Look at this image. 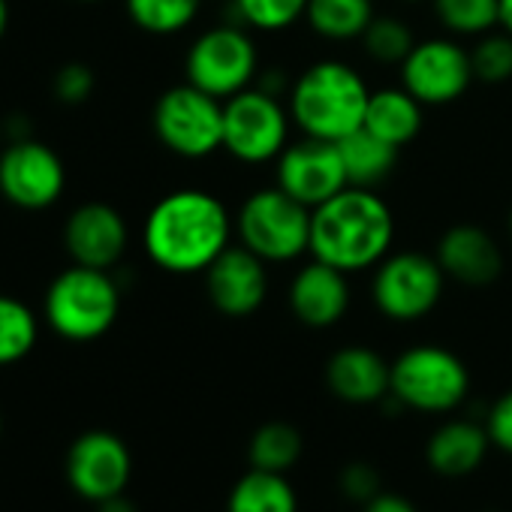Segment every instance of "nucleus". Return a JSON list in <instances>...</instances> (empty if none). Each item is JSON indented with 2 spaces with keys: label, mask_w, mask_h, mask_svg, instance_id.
<instances>
[{
  "label": "nucleus",
  "mask_w": 512,
  "mask_h": 512,
  "mask_svg": "<svg viewBox=\"0 0 512 512\" xmlns=\"http://www.w3.org/2000/svg\"><path fill=\"white\" fill-rule=\"evenodd\" d=\"M229 4H232V0H229Z\"/></svg>",
  "instance_id": "obj_45"
},
{
  "label": "nucleus",
  "mask_w": 512,
  "mask_h": 512,
  "mask_svg": "<svg viewBox=\"0 0 512 512\" xmlns=\"http://www.w3.org/2000/svg\"><path fill=\"white\" fill-rule=\"evenodd\" d=\"M395 214L374 187H344L314 208L311 256L320 263L359 275L377 269L392 253Z\"/></svg>",
  "instance_id": "obj_2"
},
{
  "label": "nucleus",
  "mask_w": 512,
  "mask_h": 512,
  "mask_svg": "<svg viewBox=\"0 0 512 512\" xmlns=\"http://www.w3.org/2000/svg\"><path fill=\"white\" fill-rule=\"evenodd\" d=\"M82 4H97V0H82Z\"/></svg>",
  "instance_id": "obj_42"
},
{
  "label": "nucleus",
  "mask_w": 512,
  "mask_h": 512,
  "mask_svg": "<svg viewBox=\"0 0 512 512\" xmlns=\"http://www.w3.org/2000/svg\"><path fill=\"white\" fill-rule=\"evenodd\" d=\"M293 115L284 97L250 85L223 100V151L247 166L275 163L290 145Z\"/></svg>",
  "instance_id": "obj_7"
},
{
  "label": "nucleus",
  "mask_w": 512,
  "mask_h": 512,
  "mask_svg": "<svg viewBox=\"0 0 512 512\" xmlns=\"http://www.w3.org/2000/svg\"><path fill=\"white\" fill-rule=\"evenodd\" d=\"M434 19L449 37L479 40L500 28V0H431Z\"/></svg>",
  "instance_id": "obj_25"
},
{
  "label": "nucleus",
  "mask_w": 512,
  "mask_h": 512,
  "mask_svg": "<svg viewBox=\"0 0 512 512\" xmlns=\"http://www.w3.org/2000/svg\"><path fill=\"white\" fill-rule=\"evenodd\" d=\"M359 43L365 46V55L374 64L401 67V61L416 46V34L401 16H374V22L368 25L365 37Z\"/></svg>",
  "instance_id": "obj_30"
},
{
  "label": "nucleus",
  "mask_w": 512,
  "mask_h": 512,
  "mask_svg": "<svg viewBox=\"0 0 512 512\" xmlns=\"http://www.w3.org/2000/svg\"><path fill=\"white\" fill-rule=\"evenodd\" d=\"M64 473L70 488L88 500L103 503L124 494L133 476V455L127 443L112 431H85L67 449Z\"/></svg>",
  "instance_id": "obj_13"
},
{
  "label": "nucleus",
  "mask_w": 512,
  "mask_h": 512,
  "mask_svg": "<svg viewBox=\"0 0 512 512\" xmlns=\"http://www.w3.org/2000/svg\"><path fill=\"white\" fill-rule=\"evenodd\" d=\"M491 449V437L485 431V422L473 419H449L443 422L425 443V461L428 467L443 479H461L479 470Z\"/></svg>",
  "instance_id": "obj_20"
},
{
  "label": "nucleus",
  "mask_w": 512,
  "mask_h": 512,
  "mask_svg": "<svg viewBox=\"0 0 512 512\" xmlns=\"http://www.w3.org/2000/svg\"><path fill=\"white\" fill-rule=\"evenodd\" d=\"M314 208L302 205L278 184L253 190L235 211V238L269 266L296 263L311 253Z\"/></svg>",
  "instance_id": "obj_4"
},
{
  "label": "nucleus",
  "mask_w": 512,
  "mask_h": 512,
  "mask_svg": "<svg viewBox=\"0 0 512 512\" xmlns=\"http://www.w3.org/2000/svg\"><path fill=\"white\" fill-rule=\"evenodd\" d=\"M362 512H419L404 494H395V491H380L374 500H368L362 506Z\"/></svg>",
  "instance_id": "obj_35"
},
{
  "label": "nucleus",
  "mask_w": 512,
  "mask_h": 512,
  "mask_svg": "<svg viewBox=\"0 0 512 512\" xmlns=\"http://www.w3.org/2000/svg\"><path fill=\"white\" fill-rule=\"evenodd\" d=\"M94 70L88 64H64L58 73H55V82H52V91L55 97L64 103V106H82L91 94H94Z\"/></svg>",
  "instance_id": "obj_32"
},
{
  "label": "nucleus",
  "mask_w": 512,
  "mask_h": 512,
  "mask_svg": "<svg viewBox=\"0 0 512 512\" xmlns=\"http://www.w3.org/2000/svg\"><path fill=\"white\" fill-rule=\"evenodd\" d=\"M40 338L37 314L16 296L0 293V368L22 362Z\"/></svg>",
  "instance_id": "obj_27"
},
{
  "label": "nucleus",
  "mask_w": 512,
  "mask_h": 512,
  "mask_svg": "<svg viewBox=\"0 0 512 512\" xmlns=\"http://www.w3.org/2000/svg\"><path fill=\"white\" fill-rule=\"evenodd\" d=\"M377 10L374 0H308L305 25L329 43L362 40Z\"/></svg>",
  "instance_id": "obj_24"
},
{
  "label": "nucleus",
  "mask_w": 512,
  "mask_h": 512,
  "mask_svg": "<svg viewBox=\"0 0 512 512\" xmlns=\"http://www.w3.org/2000/svg\"><path fill=\"white\" fill-rule=\"evenodd\" d=\"M485 512H500V509H485Z\"/></svg>",
  "instance_id": "obj_44"
},
{
  "label": "nucleus",
  "mask_w": 512,
  "mask_h": 512,
  "mask_svg": "<svg viewBox=\"0 0 512 512\" xmlns=\"http://www.w3.org/2000/svg\"><path fill=\"white\" fill-rule=\"evenodd\" d=\"M160 145L184 160H205L223 148V100L184 82L160 94L154 106Z\"/></svg>",
  "instance_id": "obj_10"
},
{
  "label": "nucleus",
  "mask_w": 512,
  "mask_h": 512,
  "mask_svg": "<svg viewBox=\"0 0 512 512\" xmlns=\"http://www.w3.org/2000/svg\"><path fill=\"white\" fill-rule=\"evenodd\" d=\"M485 431L491 437V446L512 455V389L503 392L485 416Z\"/></svg>",
  "instance_id": "obj_34"
},
{
  "label": "nucleus",
  "mask_w": 512,
  "mask_h": 512,
  "mask_svg": "<svg viewBox=\"0 0 512 512\" xmlns=\"http://www.w3.org/2000/svg\"><path fill=\"white\" fill-rule=\"evenodd\" d=\"M226 512H299V494L284 473L253 467L232 485Z\"/></svg>",
  "instance_id": "obj_23"
},
{
  "label": "nucleus",
  "mask_w": 512,
  "mask_h": 512,
  "mask_svg": "<svg viewBox=\"0 0 512 512\" xmlns=\"http://www.w3.org/2000/svg\"><path fill=\"white\" fill-rule=\"evenodd\" d=\"M235 22L247 31L281 34L296 22H305L308 0H232Z\"/></svg>",
  "instance_id": "obj_29"
},
{
  "label": "nucleus",
  "mask_w": 512,
  "mask_h": 512,
  "mask_svg": "<svg viewBox=\"0 0 512 512\" xmlns=\"http://www.w3.org/2000/svg\"><path fill=\"white\" fill-rule=\"evenodd\" d=\"M184 76L190 85L217 100H229L232 94L256 85L260 52H256L250 31L238 22L202 31L187 49Z\"/></svg>",
  "instance_id": "obj_9"
},
{
  "label": "nucleus",
  "mask_w": 512,
  "mask_h": 512,
  "mask_svg": "<svg viewBox=\"0 0 512 512\" xmlns=\"http://www.w3.org/2000/svg\"><path fill=\"white\" fill-rule=\"evenodd\" d=\"M247 455L253 467L287 473L302 458V434L290 422H266L250 437Z\"/></svg>",
  "instance_id": "obj_28"
},
{
  "label": "nucleus",
  "mask_w": 512,
  "mask_h": 512,
  "mask_svg": "<svg viewBox=\"0 0 512 512\" xmlns=\"http://www.w3.org/2000/svg\"><path fill=\"white\" fill-rule=\"evenodd\" d=\"M371 88L365 76L338 58H323L305 67L287 94L293 124L302 136L341 142L365 127Z\"/></svg>",
  "instance_id": "obj_3"
},
{
  "label": "nucleus",
  "mask_w": 512,
  "mask_h": 512,
  "mask_svg": "<svg viewBox=\"0 0 512 512\" xmlns=\"http://www.w3.org/2000/svg\"><path fill=\"white\" fill-rule=\"evenodd\" d=\"M0 139H4V127H0Z\"/></svg>",
  "instance_id": "obj_43"
},
{
  "label": "nucleus",
  "mask_w": 512,
  "mask_h": 512,
  "mask_svg": "<svg viewBox=\"0 0 512 512\" xmlns=\"http://www.w3.org/2000/svg\"><path fill=\"white\" fill-rule=\"evenodd\" d=\"M401 85L425 106H452L461 100L473 79L470 49L458 37H428L416 40L410 55L401 61Z\"/></svg>",
  "instance_id": "obj_11"
},
{
  "label": "nucleus",
  "mask_w": 512,
  "mask_h": 512,
  "mask_svg": "<svg viewBox=\"0 0 512 512\" xmlns=\"http://www.w3.org/2000/svg\"><path fill=\"white\" fill-rule=\"evenodd\" d=\"M97 512H139V509L133 506V500H130V497L115 494V497H109V500L97 503Z\"/></svg>",
  "instance_id": "obj_36"
},
{
  "label": "nucleus",
  "mask_w": 512,
  "mask_h": 512,
  "mask_svg": "<svg viewBox=\"0 0 512 512\" xmlns=\"http://www.w3.org/2000/svg\"><path fill=\"white\" fill-rule=\"evenodd\" d=\"M500 28L512 37V0H500Z\"/></svg>",
  "instance_id": "obj_37"
},
{
  "label": "nucleus",
  "mask_w": 512,
  "mask_h": 512,
  "mask_svg": "<svg viewBox=\"0 0 512 512\" xmlns=\"http://www.w3.org/2000/svg\"><path fill=\"white\" fill-rule=\"evenodd\" d=\"M232 238L235 217L220 196L199 187H181L160 196L142 223L148 260L169 275H205Z\"/></svg>",
  "instance_id": "obj_1"
},
{
  "label": "nucleus",
  "mask_w": 512,
  "mask_h": 512,
  "mask_svg": "<svg viewBox=\"0 0 512 512\" xmlns=\"http://www.w3.org/2000/svg\"><path fill=\"white\" fill-rule=\"evenodd\" d=\"M67 169L40 139H13L0 151V196L25 211H43L64 196Z\"/></svg>",
  "instance_id": "obj_12"
},
{
  "label": "nucleus",
  "mask_w": 512,
  "mask_h": 512,
  "mask_svg": "<svg viewBox=\"0 0 512 512\" xmlns=\"http://www.w3.org/2000/svg\"><path fill=\"white\" fill-rule=\"evenodd\" d=\"M43 314L58 338L88 344L115 326L121 314V290L106 269L73 263L49 284Z\"/></svg>",
  "instance_id": "obj_5"
},
{
  "label": "nucleus",
  "mask_w": 512,
  "mask_h": 512,
  "mask_svg": "<svg viewBox=\"0 0 512 512\" xmlns=\"http://www.w3.org/2000/svg\"><path fill=\"white\" fill-rule=\"evenodd\" d=\"M404 4H425V0H404ZM428 4H431V0H428Z\"/></svg>",
  "instance_id": "obj_39"
},
{
  "label": "nucleus",
  "mask_w": 512,
  "mask_h": 512,
  "mask_svg": "<svg viewBox=\"0 0 512 512\" xmlns=\"http://www.w3.org/2000/svg\"><path fill=\"white\" fill-rule=\"evenodd\" d=\"M205 293L223 317H250L269 296V263L244 244H229L205 269Z\"/></svg>",
  "instance_id": "obj_15"
},
{
  "label": "nucleus",
  "mask_w": 512,
  "mask_h": 512,
  "mask_svg": "<svg viewBox=\"0 0 512 512\" xmlns=\"http://www.w3.org/2000/svg\"><path fill=\"white\" fill-rule=\"evenodd\" d=\"M124 7L139 31L151 37H175L196 22L202 0H124Z\"/></svg>",
  "instance_id": "obj_26"
},
{
  "label": "nucleus",
  "mask_w": 512,
  "mask_h": 512,
  "mask_svg": "<svg viewBox=\"0 0 512 512\" xmlns=\"http://www.w3.org/2000/svg\"><path fill=\"white\" fill-rule=\"evenodd\" d=\"M473 79L482 85H506L512 79V37L500 28L470 46Z\"/></svg>",
  "instance_id": "obj_31"
},
{
  "label": "nucleus",
  "mask_w": 512,
  "mask_h": 512,
  "mask_svg": "<svg viewBox=\"0 0 512 512\" xmlns=\"http://www.w3.org/2000/svg\"><path fill=\"white\" fill-rule=\"evenodd\" d=\"M341 148V160H344V169H347V181L353 187H377L383 184L395 166H398V151L392 142L374 136L371 130L359 127L356 133L344 136L338 142Z\"/></svg>",
  "instance_id": "obj_22"
},
{
  "label": "nucleus",
  "mask_w": 512,
  "mask_h": 512,
  "mask_svg": "<svg viewBox=\"0 0 512 512\" xmlns=\"http://www.w3.org/2000/svg\"><path fill=\"white\" fill-rule=\"evenodd\" d=\"M425 124V106L404 88H377L371 91L368 109H365V130L374 136L392 142L395 148L410 145Z\"/></svg>",
  "instance_id": "obj_21"
},
{
  "label": "nucleus",
  "mask_w": 512,
  "mask_h": 512,
  "mask_svg": "<svg viewBox=\"0 0 512 512\" xmlns=\"http://www.w3.org/2000/svg\"><path fill=\"white\" fill-rule=\"evenodd\" d=\"M341 491L353 500V503H368V500H374L383 488H380V476H377V470L371 467V464H365V461H353V464H347L344 470H341Z\"/></svg>",
  "instance_id": "obj_33"
},
{
  "label": "nucleus",
  "mask_w": 512,
  "mask_h": 512,
  "mask_svg": "<svg viewBox=\"0 0 512 512\" xmlns=\"http://www.w3.org/2000/svg\"><path fill=\"white\" fill-rule=\"evenodd\" d=\"M287 302L302 326L329 329L341 323L350 311V275L311 256V263L299 266V272L293 275L287 287Z\"/></svg>",
  "instance_id": "obj_17"
},
{
  "label": "nucleus",
  "mask_w": 512,
  "mask_h": 512,
  "mask_svg": "<svg viewBox=\"0 0 512 512\" xmlns=\"http://www.w3.org/2000/svg\"><path fill=\"white\" fill-rule=\"evenodd\" d=\"M470 395V371L458 353L437 344H416L392 362V392L398 407L416 413H452Z\"/></svg>",
  "instance_id": "obj_6"
},
{
  "label": "nucleus",
  "mask_w": 512,
  "mask_h": 512,
  "mask_svg": "<svg viewBox=\"0 0 512 512\" xmlns=\"http://www.w3.org/2000/svg\"><path fill=\"white\" fill-rule=\"evenodd\" d=\"M0 434H4V413H0Z\"/></svg>",
  "instance_id": "obj_40"
},
{
  "label": "nucleus",
  "mask_w": 512,
  "mask_h": 512,
  "mask_svg": "<svg viewBox=\"0 0 512 512\" xmlns=\"http://www.w3.org/2000/svg\"><path fill=\"white\" fill-rule=\"evenodd\" d=\"M446 275L437 256L422 250H395L374 269L371 302L392 323L425 320L446 293Z\"/></svg>",
  "instance_id": "obj_8"
},
{
  "label": "nucleus",
  "mask_w": 512,
  "mask_h": 512,
  "mask_svg": "<svg viewBox=\"0 0 512 512\" xmlns=\"http://www.w3.org/2000/svg\"><path fill=\"white\" fill-rule=\"evenodd\" d=\"M130 229L118 208L106 202H85L70 211L64 223V247L76 266L115 269L127 253Z\"/></svg>",
  "instance_id": "obj_16"
},
{
  "label": "nucleus",
  "mask_w": 512,
  "mask_h": 512,
  "mask_svg": "<svg viewBox=\"0 0 512 512\" xmlns=\"http://www.w3.org/2000/svg\"><path fill=\"white\" fill-rule=\"evenodd\" d=\"M326 383L347 404H377L392 392V365L371 347H341L326 365Z\"/></svg>",
  "instance_id": "obj_19"
},
{
  "label": "nucleus",
  "mask_w": 512,
  "mask_h": 512,
  "mask_svg": "<svg viewBox=\"0 0 512 512\" xmlns=\"http://www.w3.org/2000/svg\"><path fill=\"white\" fill-rule=\"evenodd\" d=\"M275 166V184L308 208H317L344 187H350L338 142L302 136L284 148Z\"/></svg>",
  "instance_id": "obj_14"
},
{
  "label": "nucleus",
  "mask_w": 512,
  "mask_h": 512,
  "mask_svg": "<svg viewBox=\"0 0 512 512\" xmlns=\"http://www.w3.org/2000/svg\"><path fill=\"white\" fill-rule=\"evenodd\" d=\"M509 235H512V208H509Z\"/></svg>",
  "instance_id": "obj_41"
},
{
  "label": "nucleus",
  "mask_w": 512,
  "mask_h": 512,
  "mask_svg": "<svg viewBox=\"0 0 512 512\" xmlns=\"http://www.w3.org/2000/svg\"><path fill=\"white\" fill-rule=\"evenodd\" d=\"M443 275L464 287H491L503 272V250L491 232L476 223H455L437 241Z\"/></svg>",
  "instance_id": "obj_18"
},
{
  "label": "nucleus",
  "mask_w": 512,
  "mask_h": 512,
  "mask_svg": "<svg viewBox=\"0 0 512 512\" xmlns=\"http://www.w3.org/2000/svg\"><path fill=\"white\" fill-rule=\"evenodd\" d=\"M7 25H10V7H7V0H0V40L7 34Z\"/></svg>",
  "instance_id": "obj_38"
}]
</instances>
